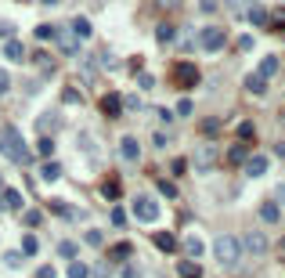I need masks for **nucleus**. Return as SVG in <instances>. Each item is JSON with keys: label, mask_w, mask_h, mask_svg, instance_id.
I'll list each match as a JSON object with an SVG mask.
<instances>
[{"label": "nucleus", "mask_w": 285, "mask_h": 278, "mask_svg": "<svg viewBox=\"0 0 285 278\" xmlns=\"http://www.w3.org/2000/svg\"><path fill=\"white\" fill-rule=\"evenodd\" d=\"M72 33H76V40H87L94 29H91V22H87V18H72Z\"/></svg>", "instance_id": "nucleus-15"}, {"label": "nucleus", "mask_w": 285, "mask_h": 278, "mask_svg": "<svg viewBox=\"0 0 285 278\" xmlns=\"http://www.w3.org/2000/svg\"><path fill=\"white\" fill-rule=\"evenodd\" d=\"M260 221H267V224H278V221H282V210H278V203H264V206H260Z\"/></svg>", "instance_id": "nucleus-12"}, {"label": "nucleus", "mask_w": 285, "mask_h": 278, "mask_svg": "<svg viewBox=\"0 0 285 278\" xmlns=\"http://www.w3.org/2000/svg\"><path fill=\"white\" fill-rule=\"evenodd\" d=\"M40 156H54V141L51 137H40Z\"/></svg>", "instance_id": "nucleus-34"}, {"label": "nucleus", "mask_w": 285, "mask_h": 278, "mask_svg": "<svg viewBox=\"0 0 285 278\" xmlns=\"http://www.w3.org/2000/svg\"><path fill=\"white\" fill-rule=\"evenodd\" d=\"M246 250L249 253H267V239H264V231H249V235H246Z\"/></svg>", "instance_id": "nucleus-9"}, {"label": "nucleus", "mask_w": 285, "mask_h": 278, "mask_svg": "<svg viewBox=\"0 0 285 278\" xmlns=\"http://www.w3.org/2000/svg\"><path fill=\"white\" fill-rule=\"evenodd\" d=\"M177 271H181V278H202V275H199V264H191V260H184Z\"/></svg>", "instance_id": "nucleus-25"}, {"label": "nucleus", "mask_w": 285, "mask_h": 278, "mask_svg": "<svg viewBox=\"0 0 285 278\" xmlns=\"http://www.w3.org/2000/svg\"><path fill=\"white\" fill-rule=\"evenodd\" d=\"M119 109H123V98L119 94H105L101 98V112L105 116H119Z\"/></svg>", "instance_id": "nucleus-10"}, {"label": "nucleus", "mask_w": 285, "mask_h": 278, "mask_svg": "<svg viewBox=\"0 0 285 278\" xmlns=\"http://www.w3.org/2000/svg\"><path fill=\"white\" fill-rule=\"evenodd\" d=\"M87 242H91V246H101V231H87Z\"/></svg>", "instance_id": "nucleus-45"}, {"label": "nucleus", "mask_w": 285, "mask_h": 278, "mask_svg": "<svg viewBox=\"0 0 285 278\" xmlns=\"http://www.w3.org/2000/svg\"><path fill=\"white\" fill-rule=\"evenodd\" d=\"M275 18H278V25H285V11H278V14H275Z\"/></svg>", "instance_id": "nucleus-51"}, {"label": "nucleus", "mask_w": 285, "mask_h": 278, "mask_svg": "<svg viewBox=\"0 0 285 278\" xmlns=\"http://www.w3.org/2000/svg\"><path fill=\"white\" fill-rule=\"evenodd\" d=\"M47 36H58L51 25H36V40H47Z\"/></svg>", "instance_id": "nucleus-37"}, {"label": "nucleus", "mask_w": 285, "mask_h": 278, "mask_svg": "<svg viewBox=\"0 0 285 278\" xmlns=\"http://www.w3.org/2000/svg\"><path fill=\"white\" fill-rule=\"evenodd\" d=\"M155 36H159V43H170V40H173V25H170V22H162V25L155 29Z\"/></svg>", "instance_id": "nucleus-26"}, {"label": "nucleus", "mask_w": 285, "mask_h": 278, "mask_svg": "<svg viewBox=\"0 0 285 278\" xmlns=\"http://www.w3.org/2000/svg\"><path fill=\"white\" fill-rule=\"evenodd\" d=\"M191 159H195V170H213L217 166V148L213 145H199Z\"/></svg>", "instance_id": "nucleus-5"}, {"label": "nucleus", "mask_w": 285, "mask_h": 278, "mask_svg": "<svg viewBox=\"0 0 285 278\" xmlns=\"http://www.w3.org/2000/svg\"><path fill=\"white\" fill-rule=\"evenodd\" d=\"M278 203L285 206V184H278Z\"/></svg>", "instance_id": "nucleus-50"}, {"label": "nucleus", "mask_w": 285, "mask_h": 278, "mask_svg": "<svg viewBox=\"0 0 285 278\" xmlns=\"http://www.w3.org/2000/svg\"><path fill=\"white\" fill-rule=\"evenodd\" d=\"M242 166H246V174H249V177H264L271 163H267V156H246V163H242Z\"/></svg>", "instance_id": "nucleus-7"}, {"label": "nucleus", "mask_w": 285, "mask_h": 278, "mask_svg": "<svg viewBox=\"0 0 285 278\" xmlns=\"http://www.w3.org/2000/svg\"><path fill=\"white\" fill-rule=\"evenodd\" d=\"M134 217L138 221H159V203L148 199V195H141L138 203H134Z\"/></svg>", "instance_id": "nucleus-4"}, {"label": "nucleus", "mask_w": 285, "mask_h": 278, "mask_svg": "<svg viewBox=\"0 0 285 278\" xmlns=\"http://www.w3.org/2000/svg\"><path fill=\"white\" fill-rule=\"evenodd\" d=\"M224 7H228L231 14H242L246 7H257V0H224Z\"/></svg>", "instance_id": "nucleus-21"}, {"label": "nucleus", "mask_w": 285, "mask_h": 278, "mask_svg": "<svg viewBox=\"0 0 285 278\" xmlns=\"http://www.w3.org/2000/svg\"><path fill=\"white\" fill-rule=\"evenodd\" d=\"M130 250H134L130 242H119V246H112V257H116V260H127V257H130Z\"/></svg>", "instance_id": "nucleus-28"}, {"label": "nucleus", "mask_w": 285, "mask_h": 278, "mask_svg": "<svg viewBox=\"0 0 285 278\" xmlns=\"http://www.w3.org/2000/svg\"><path fill=\"white\" fill-rule=\"evenodd\" d=\"M213 250H217L220 268H235V264H238V257H242V242H238L235 235H220Z\"/></svg>", "instance_id": "nucleus-2"}, {"label": "nucleus", "mask_w": 285, "mask_h": 278, "mask_svg": "<svg viewBox=\"0 0 285 278\" xmlns=\"http://www.w3.org/2000/svg\"><path fill=\"white\" fill-rule=\"evenodd\" d=\"M0 195H4V206H7V210H22V195L14 192V188H4Z\"/></svg>", "instance_id": "nucleus-20"}, {"label": "nucleus", "mask_w": 285, "mask_h": 278, "mask_svg": "<svg viewBox=\"0 0 285 278\" xmlns=\"http://www.w3.org/2000/svg\"><path fill=\"white\" fill-rule=\"evenodd\" d=\"M119 152H123V159H127V163H138V159H141V145H138V137H130V134H127L123 141H119Z\"/></svg>", "instance_id": "nucleus-8"}, {"label": "nucleus", "mask_w": 285, "mask_h": 278, "mask_svg": "<svg viewBox=\"0 0 285 278\" xmlns=\"http://www.w3.org/2000/svg\"><path fill=\"white\" fill-rule=\"evenodd\" d=\"M0 152H4L11 163H18V166H29V163H33V152L25 148L22 134L14 130V127H0Z\"/></svg>", "instance_id": "nucleus-1"}, {"label": "nucleus", "mask_w": 285, "mask_h": 278, "mask_svg": "<svg viewBox=\"0 0 285 278\" xmlns=\"http://www.w3.org/2000/svg\"><path fill=\"white\" fill-rule=\"evenodd\" d=\"M40 177H43V181H58V177H62V166H58L54 159L43 163V166H40Z\"/></svg>", "instance_id": "nucleus-17"}, {"label": "nucleus", "mask_w": 285, "mask_h": 278, "mask_svg": "<svg viewBox=\"0 0 285 278\" xmlns=\"http://www.w3.org/2000/svg\"><path fill=\"white\" fill-rule=\"evenodd\" d=\"M123 278H138V268H130V264H127V268H123Z\"/></svg>", "instance_id": "nucleus-48"}, {"label": "nucleus", "mask_w": 285, "mask_h": 278, "mask_svg": "<svg viewBox=\"0 0 285 278\" xmlns=\"http://www.w3.org/2000/svg\"><path fill=\"white\" fill-rule=\"evenodd\" d=\"M36 278H54V268H40V271H36Z\"/></svg>", "instance_id": "nucleus-47"}, {"label": "nucleus", "mask_w": 285, "mask_h": 278, "mask_svg": "<svg viewBox=\"0 0 285 278\" xmlns=\"http://www.w3.org/2000/svg\"><path fill=\"white\" fill-rule=\"evenodd\" d=\"M155 4H162V7H177L181 0H155Z\"/></svg>", "instance_id": "nucleus-49"}, {"label": "nucleus", "mask_w": 285, "mask_h": 278, "mask_svg": "<svg viewBox=\"0 0 285 278\" xmlns=\"http://www.w3.org/2000/svg\"><path fill=\"white\" fill-rule=\"evenodd\" d=\"M51 210H54V213H62V217H69V221H76V210L65 206V203H51Z\"/></svg>", "instance_id": "nucleus-30"}, {"label": "nucleus", "mask_w": 285, "mask_h": 278, "mask_svg": "<svg viewBox=\"0 0 285 278\" xmlns=\"http://www.w3.org/2000/svg\"><path fill=\"white\" fill-rule=\"evenodd\" d=\"M246 22H253V25H267V11L249 7V11H246Z\"/></svg>", "instance_id": "nucleus-22"}, {"label": "nucleus", "mask_w": 285, "mask_h": 278, "mask_svg": "<svg viewBox=\"0 0 285 278\" xmlns=\"http://www.w3.org/2000/svg\"><path fill=\"white\" fill-rule=\"evenodd\" d=\"M7 87H11V76H7V69H0V94H7Z\"/></svg>", "instance_id": "nucleus-39"}, {"label": "nucleus", "mask_w": 285, "mask_h": 278, "mask_svg": "<svg viewBox=\"0 0 285 278\" xmlns=\"http://www.w3.org/2000/svg\"><path fill=\"white\" fill-rule=\"evenodd\" d=\"M40 221H43V217H40V210H29V213H25V228H36Z\"/></svg>", "instance_id": "nucleus-35"}, {"label": "nucleus", "mask_w": 285, "mask_h": 278, "mask_svg": "<svg viewBox=\"0 0 285 278\" xmlns=\"http://www.w3.org/2000/svg\"><path fill=\"white\" fill-rule=\"evenodd\" d=\"M62 98H65V101H69V105H76V101H80V94H76V90H72V87H69V90H65V94H62Z\"/></svg>", "instance_id": "nucleus-43"}, {"label": "nucleus", "mask_w": 285, "mask_h": 278, "mask_svg": "<svg viewBox=\"0 0 285 278\" xmlns=\"http://www.w3.org/2000/svg\"><path fill=\"white\" fill-rule=\"evenodd\" d=\"M173 76H177V83H181V87L199 83V69H195L191 61H177V65H173Z\"/></svg>", "instance_id": "nucleus-6"}, {"label": "nucleus", "mask_w": 285, "mask_h": 278, "mask_svg": "<svg viewBox=\"0 0 285 278\" xmlns=\"http://www.w3.org/2000/svg\"><path fill=\"white\" fill-rule=\"evenodd\" d=\"M4 54H7V61H22L25 58V47H22L18 40H7L4 43Z\"/></svg>", "instance_id": "nucleus-14"}, {"label": "nucleus", "mask_w": 285, "mask_h": 278, "mask_svg": "<svg viewBox=\"0 0 285 278\" xmlns=\"http://www.w3.org/2000/svg\"><path fill=\"white\" fill-rule=\"evenodd\" d=\"M159 192H166V199H173V195H177V188H173V184H166V181L159 184Z\"/></svg>", "instance_id": "nucleus-44"}, {"label": "nucleus", "mask_w": 285, "mask_h": 278, "mask_svg": "<svg viewBox=\"0 0 285 278\" xmlns=\"http://www.w3.org/2000/svg\"><path fill=\"white\" fill-rule=\"evenodd\" d=\"M246 90H249V94H264V90H267V80H264V76H257V72H253L249 80H246Z\"/></svg>", "instance_id": "nucleus-16"}, {"label": "nucleus", "mask_w": 285, "mask_h": 278, "mask_svg": "<svg viewBox=\"0 0 285 278\" xmlns=\"http://www.w3.org/2000/svg\"><path fill=\"white\" fill-rule=\"evenodd\" d=\"M138 83H141L144 90H152V87H155V76H148V72H141V76H138Z\"/></svg>", "instance_id": "nucleus-38"}, {"label": "nucleus", "mask_w": 285, "mask_h": 278, "mask_svg": "<svg viewBox=\"0 0 285 278\" xmlns=\"http://www.w3.org/2000/svg\"><path fill=\"white\" fill-rule=\"evenodd\" d=\"M177 116H191V101H188V98L177 101Z\"/></svg>", "instance_id": "nucleus-40"}, {"label": "nucleus", "mask_w": 285, "mask_h": 278, "mask_svg": "<svg viewBox=\"0 0 285 278\" xmlns=\"http://www.w3.org/2000/svg\"><path fill=\"white\" fill-rule=\"evenodd\" d=\"M22 253H25V257L40 253V242H36V235H25V239H22Z\"/></svg>", "instance_id": "nucleus-24"}, {"label": "nucleus", "mask_w": 285, "mask_h": 278, "mask_svg": "<svg viewBox=\"0 0 285 278\" xmlns=\"http://www.w3.org/2000/svg\"><path fill=\"white\" fill-rule=\"evenodd\" d=\"M184 250H188V253L195 257V260H199V257H202V250H206V246H202V239H199V235H188V239H184Z\"/></svg>", "instance_id": "nucleus-19"}, {"label": "nucleus", "mask_w": 285, "mask_h": 278, "mask_svg": "<svg viewBox=\"0 0 285 278\" xmlns=\"http://www.w3.org/2000/svg\"><path fill=\"white\" fill-rule=\"evenodd\" d=\"M101 65H109V69H112V65H119V61H116V54L105 51V54H101Z\"/></svg>", "instance_id": "nucleus-42"}, {"label": "nucleus", "mask_w": 285, "mask_h": 278, "mask_svg": "<svg viewBox=\"0 0 285 278\" xmlns=\"http://www.w3.org/2000/svg\"><path fill=\"white\" fill-rule=\"evenodd\" d=\"M62 51L65 54H80V40L76 36H62Z\"/></svg>", "instance_id": "nucleus-27"}, {"label": "nucleus", "mask_w": 285, "mask_h": 278, "mask_svg": "<svg viewBox=\"0 0 285 278\" xmlns=\"http://www.w3.org/2000/svg\"><path fill=\"white\" fill-rule=\"evenodd\" d=\"M152 242L159 246L162 253H173V250H177V239L170 235V231H155V235H152Z\"/></svg>", "instance_id": "nucleus-11"}, {"label": "nucleus", "mask_w": 285, "mask_h": 278, "mask_svg": "<svg viewBox=\"0 0 285 278\" xmlns=\"http://www.w3.org/2000/svg\"><path fill=\"white\" fill-rule=\"evenodd\" d=\"M58 253H62L65 260H72V257H76V242H62V246H58Z\"/></svg>", "instance_id": "nucleus-33"}, {"label": "nucleus", "mask_w": 285, "mask_h": 278, "mask_svg": "<svg viewBox=\"0 0 285 278\" xmlns=\"http://www.w3.org/2000/svg\"><path fill=\"white\" fill-rule=\"evenodd\" d=\"M238 51H253V36H238Z\"/></svg>", "instance_id": "nucleus-41"}, {"label": "nucleus", "mask_w": 285, "mask_h": 278, "mask_svg": "<svg viewBox=\"0 0 285 278\" xmlns=\"http://www.w3.org/2000/svg\"><path fill=\"white\" fill-rule=\"evenodd\" d=\"M238 137H242V141H253V137H257V127H253V123H242V127H238Z\"/></svg>", "instance_id": "nucleus-31"}, {"label": "nucleus", "mask_w": 285, "mask_h": 278, "mask_svg": "<svg viewBox=\"0 0 285 278\" xmlns=\"http://www.w3.org/2000/svg\"><path fill=\"white\" fill-rule=\"evenodd\" d=\"M0 192H4V184H0ZM0 210H4V195H0Z\"/></svg>", "instance_id": "nucleus-52"}, {"label": "nucleus", "mask_w": 285, "mask_h": 278, "mask_svg": "<svg viewBox=\"0 0 285 278\" xmlns=\"http://www.w3.org/2000/svg\"><path fill=\"white\" fill-rule=\"evenodd\" d=\"M228 159H231V163H246V145H235V148H228Z\"/></svg>", "instance_id": "nucleus-29"}, {"label": "nucleus", "mask_w": 285, "mask_h": 278, "mask_svg": "<svg viewBox=\"0 0 285 278\" xmlns=\"http://www.w3.org/2000/svg\"><path fill=\"white\" fill-rule=\"evenodd\" d=\"M69 278H91V268L80 264V260H72V264H69Z\"/></svg>", "instance_id": "nucleus-23"}, {"label": "nucleus", "mask_w": 285, "mask_h": 278, "mask_svg": "<svg viewBox=\"0 0 285 278\" xmlns=\"http://www.w3.org/2000/svg\"><path fill=\"white\" fill-rule=\"evenodd\" d=\"M43 4H62V0H43Z\"/></svg>", "instance_id": "nucleus-53"}, {"label": "nucleus", "mask_w": 285, "mask_h": 278, "mask_svg": "<svg viewBox=\"0 0 285 278\" xmlns=\"http://www.w3.org/2000/svg\"><path fill=\"white\" fill-rule=\"evenodd\" d=\"M217 130H220V119H206L202 123V134L206 137H217Z\"/></svg>", "instance_id": "nucleus-32"}, {"label": "nucleus", "mask_w": 285, "mask_h": 278, "mask_svg": "<svg viewBox=\"0 0 285 278\" xmlns=\"http://www.w3.org/2000/svg\"><path fill=\"white\" fill-rule=\"evenodd\" d=\"M101 195L109 199V203H116V199L123 195V192H119V181H116V177H112V181H105V184H101Z\"/></svg>", "instance_id": "nucleus-18"}, {"label": "nucleus", "mask_w": 285, "mask_h": 278, "mask_svg": "<svg viewBox=\"0 0 285 278\" xmlns=\"http://www.w3.org/2000/svg\"><path fill=\"white\" fill-rule=\"evenodd\" d=\"M224 40H228V33H224L220 25H209V29H202V33H199V47H202V51H220Z\"/></svg>", "instance_id": "nucleus-3"}, {"label": "nucleus", "mask_w": 285, "mask_h": 278, "mask_svg": "<svg viewBox=\"0 0 285 278\" xmlns=\"http://www.w3.org/2000/svg\"><path fill=\"white\" fill-rule=\"evenodd\" d=\"M257 76H264V80H271V76H278V58L275 54H267L264 61H260V72Z\"/></svg>", "instance_id": "nucleus-13"}, {"label": "nucleus", "mask_w": 285, "mask_h": 278, "mask_svg": "<svg viewBox=\"0 0 285 278\" xmlns=\"http://www.w3.org/2000/svg\"><path fill=\"white\" fill-rule=\"evenodd\" d=\"M112 224H116V228H127V213H123V210H119V206L112 210Z\"/></svg>", "instance_id": "nucleus-36"}, {"label": "nucleus", "mask_w": 285, "mask_h": 278, "mask_svg": "<svg viewBox=\"0 0 285 278\" xmlns=\"http://www.w3.org/2000/svg\"><path fill=\"white\" fill-rule=\"evenodd\" d=\"M11 33H14V25L11 22H0V36H11Z\"/></svg>", "instance_id": "nucleus-46"}]
</instances>
